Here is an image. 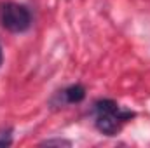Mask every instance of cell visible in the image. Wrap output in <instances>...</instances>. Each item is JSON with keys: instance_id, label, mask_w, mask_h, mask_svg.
<instances>
[{"instance_id": "obj_1", "label": "cell", "mask_w": 150, "mask_h": 148, "mask_svg": "<svg viewBox=\"0 0 150 148\" xmlns=\"http://www.w3.org/2000/svg\"><path fill=\"white\" fill-rule=\"evenodd\" d=\"M94 111H96V127L103 134H108V136L117 134L122 122L133 117V111L122 110L117 103H113L110 99L98 101L94 106Z\"/></svg>"}, {"instance_id": "obj_2", "label": "cell", "mask_w": 150, "mask_h": 148, "mask_svg": "<svg viewBox=\"0 0 150 148\" xmlns=\"http://www.w3.org/2000/svg\"><path fill=\"white\" fill-rule=\"evenodd\" d=\"M0 23L7 32L21 33V32H26L30 28L32 16H30V11L25 5L7 2L0 7Z\"/></svg>"}, {"instance_id": "obj_3", "label": "cell", "mask_w": 150, "mask_h": 148, "mask_svg": "<svg viewBox=\"0 0 150 148\" xmlns=\"http://www.w3.org/2000/svg\"><path fill=\"white\" fill-rule=\"evenodd\" d=\"M84 96H86V91L82 85H72L65 91V98L68 103H79L84 99Z\"/></svg>"}, {"instance_id": "obj_4", "label": "cell", "mask_w": 150, "mask_h": 148, "mask_svg": "<svg viewBox=\"0 0 150 148\" xmlns=\"http://www.w3.org/2000/svg\"><path fill=\"white\" fill-rule=\"evenodd\" d=\"M44 145H70V143L68 141H63V140L61 141L59 140H51V141H45Z\"/></svg>"}, {"instance_id": "obj_5", "label": "cell", "mask_w": 150, "mask_h": 148, "mask_svg": "<svg viewBox=\"0 0 150 148\" xmlns=\"http://www.w3.org/2000/svg\"><path fill=\"white\" fill-rule=\"evenodd\" d=\"M0 65H2V49H0Z\"/></svg>"}]
</instances>
